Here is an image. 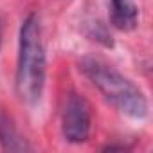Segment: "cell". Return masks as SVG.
<instances>
[{
  "instance_id": "6da1fadb",
  "label": "cell",
  "mask_w": 153,
  "mask_h": 153,
  "mask_svg": "<svg viewBox=\"0 0 153 153\" xmlns=\"http://www.w3.org/2000/svg\"><path fill=\"white\" fill-rule=\"evenodd\" d=\"M47 74V58L42 38V25L36 15H29L20 27L18 63H16V94L27 105L40 101Z\"/></svg>"
},
{
  "instance_id": "7a4b0ae2",
  "label": "cell",
  "mask_w": 153,
  "mask_h": 153,
  "mask_svg": "<svg viewBox=\"0 0 153 153\" xmlns=\"http://www.w3.org/2000/svg\"><path fill=\"white\" fill-rule=\"evenodd\" d=\"M79 70L119 112L133 119H144L148 115V99L142 90L112 65L97 58H83Z\"/></svg>"
},
{
  "instance_id": "3957f363",
  "label": "cell",
  "mask_w": 153,
  "mask_h": 153,
  "mask_svg": "<svg viewBox=\"0 0 153 153\" xmlns=\"http://www.w3.org/2000/svg\"><path fill=\"white\" fill-rule=\"evenodd\" d=\"M92 126V114L88 101L79 94H68L61 112V131L65 140L81 144L88 139Z\"/></svg>"
},
{
  "instance_id": "277c9868",
  "label": "cell",
  "mask_w": 153,
  "mask_h": 153,
  "mask_svg": "<svg viewBox=\"0 0 153 153\" xmlns=\"http://www.w3.org/2000/svg\"><path fill=\"white\" fill-rule=\"evenodd\" d=\"M112 24L119 31H131L137 25L139 9L133 0H110Z\"/></svg>"
},
{
  "instance_id": "5b68a950",
  "label": "cell",
  "mask_w": 153,
  "mask_h": 153,
  "mask_svg": "<svg viewBox=\"0 0 153 153\" xmlns=\"http://www.w3.org/2000/svg\"><path fill=\"white\" fill-rule=\"evenodd\" d=\"M0 144L7 151H29L31 149L25 139L16 130L15 123L4 112H0Z\"/></svg>"
},
{
  "instance_id": "8992f818",
  "label": "cell",
  "mask_w": 153,
  "mask_h": 153,
  "mask_svg": "<svg viewBox=\"0 0 153 153\" xmlns=\"http://www.w3.org/2000/svg\"><path fill=\"white\" fill-rule=\"evenodd\" d=\"M0 43H2V20H0Z\"/></svg>"
}]
</instances>
